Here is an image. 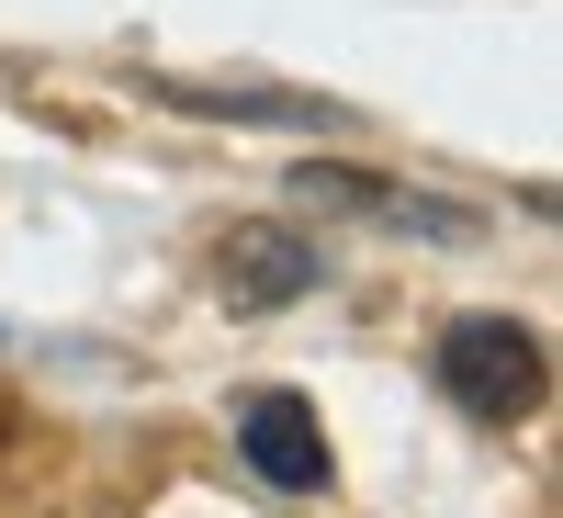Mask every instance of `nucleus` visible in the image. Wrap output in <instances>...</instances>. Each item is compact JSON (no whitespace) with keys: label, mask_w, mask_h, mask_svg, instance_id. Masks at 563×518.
I'll return each mask as SVG.
<instances>
[{"label":"nucleus","mask_w":563,"mask_h":518,"mask_svg":"<svg viewBox=\"0 0 563 518\" xmlns=\"http://www.w3.org/2000/svg\"><path fill=\"white\" fill-rule=\"evenodd\" d=\"M147 102H169V113H203V124H327V102L316 90H225V79H147Z\"/></svg>","instance_id":"5"},{"label":"nucleus","mask_w":563,"mask_h":518,"mask_svg":"<svg viewBox=\"0 0 563 518\" xmlns=\"http://www.w3.org/2000/svg\"><path fill=\"white\" fill-rule=\"evenodd\" d=\"M316 282H327V260L294 238V225H238V238H225V305H238V316L305 305Z\"/></svg>","instance_id":"4"},{"label":"nucleus","mask_w":563,"mask_h":518,"mask_svg":"<svg viewBox=\"0 0 563 518\" xmlns=\"http://www.w3.org/2000/svg\"><path fill=\"white\" fill-rule=\"evenodd\" d=\"M429 372H440V395L474 417V429H519V417L552 395V350H541V327H519V316H451Z\"/></svg>","instance_id":"1"},{"label":"nucleus","mask_w":563,"mask_h":518,"mask_svg":"<svg viewBox=\"0 0 563 518\" xmlns=\"http://www.w3.org/2000/svg\"><path fill=\"white\" fill-rule=\"evenodd\" d=\"M238 451H249V474L282 485V496H316L327 485V429H316V406L294 384H271V395L238 406Z\"/></svg>","instance_id":"2"},{"label":"nucleus","mask_w":563,"mask_h":518,"mask_svg":"<svg viewBox=\"0 0 563 518\" xmlns=\"http://www.w3.org/2000/svg\"><path fill=\"white\" fill-rule=\"evenodd\" d=\"M294 192L327 203V214H372V225H395V238H474V203H440V192H395V180H372V169H294Z\"/></svg>","instance_id":"3"}]
</instances>
